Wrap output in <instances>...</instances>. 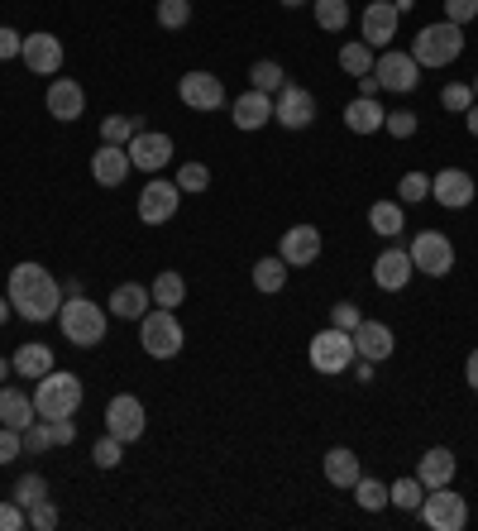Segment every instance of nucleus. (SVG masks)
I'll use <instances>...</instances> for the list:
<instances>
[{
	"instance_id": "1",
	"label": "nucleus",
	"mask_w": 478,
	"mask_h": 531,
	"mask_svg": "<svg viewBox=\"0 0 478 531\" xmlns=\"http://www.w3.org/2000/svg\"><path fill=\"white\" fill-rule=\"evenodd\" d=\"M5 297H10V307L20 311L24 321H48V316H58V307H63L58 278L44 264H34V259L10 268V292Z\"/></svg>"
},
{
	"instance_id": "2",
	"label": "nucleus",
	"mask_w": 478,
	"mask_h": 531,
	"mask_svg": "<svg viewBox=\"0 0 478 531\" xmlns=\"http://www.w3.org/2000/svg\"><path fill=\"white\" fill-rule=\"evenodd\" d=\"M58 331H63L67 345H77V350H91V345H101L106 340V307H96L91 297H67L63 307H58Z\"/></svg>"
},
{
	"instance_id": "3",
	"label": "nucleus",
	"mask_w": 478,
	"mask_h": 531,
	"mask_svg": "<svg viewBox=\"0 0 478 531\" xmlns=\"http://www.w3.org/2000/svg\"><path fill=\"white\" fill-rule=\"evenodd\" d=\"M82 407V378L67 374V369H48L34 388V412L44 421H58V417H72Z\"/></svg>"
},
{
	"instance_id": "4",
	"label": "nucleus",
	"mask_w": 478,
	"mask_h": 531,
	"mask_svg": "<svg viewBox=\"0 0 478 531\" xmlns=\"http://www.w3.org/2000/svg\"><path fill=\"white\" fill-rule=\"evenodd\" d=\"M464 53V29L450 20H440V24H426L421 34H416V44H412V58L421 67H450Z\"/></svg>"
},
{
	"instance_id": "5",
	"label": "nucleus",
	"mask_w": 478,
	"mask_h": 531,
	"mask_svg": "<svg viewBox=\"0 0 478 531\" xmlns=\"http://www.w3.org/2000/svg\"><path fill=\"white\" fill-rule=\"evenodd\" d=\"M182 340H187V331H182V321H177L168 307L144 311V321H139V345H144V354H153V359H177V354H182Z\"/></svg>"
},
{
	"instance_id": "6",
	"label": "nucleus",
	"mask_w": 478,
	"mask_h": 531,
	"mask_svg": "<svg viewBox=\"0 0 478 531\" xmlns=\"http://www.w3.org/2000/svg\"><path fill=\"white\" fill-rule=\"evenodd\" d=\"M421 522L431 531H464L469 527V498L455 493V488H426V498H421Z\"/></svg>"
},
{
	"instance_id": "7",
	"label": "nucleus",
	"mask_w": 478,
	"mask_h": 531,
	"mask_svg": "<svg viewBox=\"0 0 478 531\" xmlns=\"http://www.w3.org/2000/svg\"><path fill=\"white\" fill-rule=\"evenodd\" d=\"M311 369H316V374H345L349 364H354V359H359V350H354V335L349 331H340V326H326V331H316L311 335Z\"/></svg>"
},
{
	"instance_id": "8",
	"label": "nucleus",
	"mask_w": 478,
	"mask_h": 531,
	"mask_svg": "<svg viewBox=\"0 0 478 531\" xmlns=\"http://www.w3.org/2000/svg\"><path fill=\"white\" fill-rule=\"evenodd\" d=\"M407 254H412V268L426 273V278H445L455 268V244H450V235H440V230H421Z\"/></svg>"
},
{
	"instance_id": "9",
	"label": "nucleus",
	"mask_w": 478,
	"mask_h": 531,
	"mask_svg": "<svg viewBox=\"0 0 478 531\" xmlns=\"http://www.w3.org/2000/svg\"><path fill=\"white\" fill-rule=\"evenodd\" d=\"M144 402L134 398V393H115V398L106 402V431L115 436V441H139L144 436Z\"/></svg>"
},
{
	"instance_id": "10",
	"label": "nucleus",
	"mask_w": 478,
	"mask_h": 531,
	"mask_svg": "<svg viewBox=\"0 0 478 531\" xmlns=\"http://www.w3.org/2000/svg\"><path fill=\"white\" fill-rule=\"evenodd\" d=\"M177 206H182V187H177V182H163V177H153L149 187L139 192V221L144 225H168L177 216Z\"/></svg>"
},
{
	"instance_id": "11",
	"label": "nucleus",
	"mask_w": 478,
	"mask_h": 531,
	"mask_svg": "<svg viewBox=\"0 0 478 531\" xmlns=\"http://www.w3.org/2000/svg\"><path fill=\"white\" fill-rule=\"evenodd\" d=\"M273 120H278L283 130H306V125L316 120V96L306 87H292V82H287V87L273 96Z\"/></svg>"
},
{
	"instance_id": "12",
	"label": "nucleus",
	"mask_w": 478,
	"mask_h": 531,
	"mask_svg": "<svg viewBox=\"0 0 478 531\" xmlns=\"http://www.w3.org/2000/svg\"><path fill=\"white\" fill-rule=\"evenodd\" d=\"M125 149H130V163L139 173H163V168L173 163V139L158 130H139Z\"/></svg>"
},
{
	"instance_id": "13",
	"label": "nucleus",
	"mask_w": 478,
	"mask_h": 531,
	"mask_svg": "<svg viewBox=\"0 0 478 531\" xmlns=\"http://www.w3.org/2000/svg\"><path fill=\"white\" fill-rule=\"evenodd\" d=\"M397 24H402V15H397V5H392V0H369V5H364V20H359L364 44H369V48H392Z\"/></svg>"
},
{
	"instance_id": "14",
	"label": "nucleus",
	"mask_w": 478,
	"mask_h": 531,
	"mask_svg": "<svg viewBox=\"0 0 478 531\" xmlns=\"http://www.w3.org/2000/svg\"><path fill=\"white\" fill-rule=\"evenodd\" d=\"M177 96H182V106H192V111H220V106H225V87H220L216 72H187V77L177 82Z\"/></svg>"
},
{
	"instance_id": "15",
	"label": "nucleus",
	"mask_w": 478,
	"mask_h": 531,
	"mask_svg": "<svg viewBox=\"0 0 478 531\" xmlns=\"http://www.w3.org/2000/svg\"><path fill=\"white\" fill-rule=\"evenodd\" d=\"M24 67L34 72V77H58V67H63V44L48 34V29H39V34H24Z\"/></svg>"
},
{
	"instance_id": "16",
	"label": "nucleus",
	"mask_w": 478,
	"mask_h": 531,
	"mask_svg": "<svg viewBox=\"0 0 478 531\" xmlns=\"http://www.w3.org/2000/svg\"><path fill=\"white\" fill-rule=\"evenodd\" d=\"M44 106H48L53 120L72 125V120H82V115H87V91H82V82H72V77H58V82H48Z\"/></svg>"
},
{
	"instance_id": "17",
	"label": "nucleus",
	"mask_w": 478,
	"mask_h": 531,
	"mask_svg": "<svg viewBox=\"0 0 478 531\" xmlns=\"http://www.w3.org/2000/svg\"><path fill=\"white\" fill-rule=\"evenodd\" d=\"M416 72H421V63L412 53H397V48L373 58V77L383 82V91H416Z\"/></svg>"
},
{
	"instance_id": "18",
	"label": "nucleus",
	"mask_w": 478,
	"mask_h": 531,
	"mask_svg": "<svg viewBox=\"0 0 478 531\" xmlns=\"http://www.w3.org/2000/svg\"><path fill=\"white\" fill-rule=\"evenodd\" d=\"M278 259H283L287 268H306L321 259V230L316 225H292L283 235V244H278Z\"/></svg>"
},
{
	"instance_id": "19",
	"label": "nucleus",
	"mask_w": 478,
	"mask_h": 531,
	"mask_svg": "<svg viewBox=\"0 0 478 531\" xmlns=\"http://www.w3.org/2000/svg\"><path fill=\"white\" fill-rule=\"evenodd\" d=\"M431 197L445 206V211H464L469 201H474V177L464 173V168H440L431 177Z\"/></svg>"
},
{
	"instance_id": "20",
	"label": "nucleus",
	"mask_w": 478,
	"mask_h": 531,
	"mask_svg": "<svg viewBox=\"0 0 478 531\" xmlns=\"http://www.w3.org/2000/svg\"><path fill=\"white\" fill-rule=\"evenodd\" d=\"M412 273H416L412 254H407V249H397V244L383 249V254L373 259V283H378L383 292H402L407 283H412Z\"/></svg>"
},
{
	"instance_id": "21",
	"label": "nucleus",
	"mask_w": 478,
	"mask_h": 531,
	"mask_svg": "<svg viewBox=\"0 0 478 531\" xmlns=\"http://www.w3.org/2000/svg\"><path fill=\"white\" fill-rule=\"evenodd\" d=\"M130 173H134V163H130V149H125V144H101V149L91 154V177H96L101 187H125Z\"/></svg>"
},
{
	"instance_id": "22",
	"label": "nucleus",
	"mask_w": 478,
	"mask_h": 531,
	"mask_svg": "<svg viewBox=\"0 0 478 531\" xmlns=\"http://www.w3.org/2000/svg\"><path fill=\"white\" fill-rule=\"evenodd\" d=\"M392 326H383V321H359V331H354V350H359V359H373V364H383L392 354Z\"/></svg>"
},
{
	"instance_id": "23",
	"label": "nucleus",
	"mask_w": 478,
	"mask_h": 531,
	"mask_svg": "<svg viewBox=\"0 0 478 531\" xmlns=\"http://www.w3.org/2000/svg\"><path fill=\"white\" fill-rule=\"evenodd\" d=\"M459 460L445 450V445H431L421 460H416V479H421V488H445L450 479H455Z\"/></svg>"
},
{
	"instance_id": "24",
	"label": "nucleus",
	"mask_w": 478,
	"mask_h": 531,
	"mask_svg": "<svg viewBox=\"0 0 478 531\" xmlns=\"http://www.w3.org/2000/svg\"><path fill=\"white\" fill-rule=\"evenodd\" d=\"M230 120H235L239 130H263L268 120H273V96H263V91H244L235 106H230Z\"/></svg>"
},
{
	"instance_id": "25",
	"label": "nucleus",
	"mask_w": 478,
	"mask_h": 531,
	"mask_svg": "<svg viewBox=\"0 0 478 531\" xmlns=\"http://www.w3.org/2000/svg\"><path fill=\"white\" fill-rule=\"evenodd\" d=\"M110 316H120V321H144V311L153 307V297L144 283H120V288L110 292Z\"/></svg>"
},
{
	"instance_id": "26",
	"label": "nucleus",
	"mask_w": 478,
	"mask_h": 531,
	"mask_svg": "<svg viewBox=\"0 0 478 531\" xmlns=\"http://www.w3.org/2000/svg\"><path fill=\"white\" fill-rule=\"evenodd\" d=\"M10 364H15V374H20V378L39 383V378L53 369V350H48L44 340H24L20 350H15V359H10Z\"/></svg>"
},
{
	"instance_id": "27",
	"label": "nucleus",
	"mask_w": 478,
	"mask_h": 531,
	"mask_svg": "<svg viewBox=\"0 0 478 531\" xmlns=\"http://www.w3.org/2000/svg\"><path fill=\"white\" fill-rule=\"evenodd\" d=\"M383 120H388V111L378 106V96H359V101H349L345 106V125L354 134H378L383 130Z\"/></svg>"
},
{
	"instance_id": "28",
	"label": "nucleus",
	"mask_w": 478,
	"mask_h": 531,
	"mask_svg": "<svg viewBox=\"0 0 478 531\" xmlns=\"http://www.w3.org/2000/svg\"><path fill=\"white\" fill-rule=\"evenodd\" d=\"M34 417H39V412H34V398L20 393V388H5V383H0V421L15 426V431H24Z\"/></svg>"
},
{
	"instance_id": "29",
	"label": "nucleus",
	"mask_w": 478,
	"mask_h": 531,
	"mask_svg": "<svg viewBox=\"0 0 478 531\" xmlns=\"http://www.w3.org/2000/svg\"><path fill=\"white\" fill-rule=\"evenodd\" d=\"M359 474H364V469H359V455H354L349 445H335V450L326 455V479L335 488H354L359 484Z\"/></svg>"
},
{
	"instance_id": "30",
	"label": "nucleus",
	"mask_w": 478,
	"mask_h": 531,
	"mask_svg": "<svg viewBox=\"0 0 478 531\" xmlns=\"http://www.w3.org/2000/svg\"><path fill=\"white\" fill-rule=\"evenodd\" d=\"M369 225H373V235L397 240V235L407 230V216H402V206H397V201H373V206H369Z\"/></svg>"
},
{
	"instance_id": "31",
	"label": "nucleus",
	"mask_w": 478,
	"mask_h": 531,
	"mask_svg": "<svg viewBox=\"0 0 478 531\" xmlns=\"http://www.w3.org/2000/svg\"><path fill=\"white\" fill-rule=\"evenodd\" d=\"M149 297H153V307H182V297H187V278L182 273H173V268H163L158 278H153V288H149Z\"/></svg>"
},
{
	"instance_id": "32",
	"label": "nucleus",
	"mask_w": 478,
	"mask_h": 531,
	"mask_svg": "<svg viewBox=\"0 0 478 531\" xmlns=\"http://www.w3.org/2000/svg\"><path fill=\"white\" fill-rule=\"evenodd\" d=\"M254 288L268 292V297L287 288V264L278 259V254H268V259H259V264H254Z\"/></svg>"
},
{
	"instance_id": "33",
	"label": "nucleus",
	"mask_w": 478,
	"mask_h": 531,
	"mask_svg": "<svg viewBox=\"0 0 478 531\" xmlns=\"http://www.w3.org/2000/svg\"><path fill=\"white\" fill-rule=\"evenodd\" d=\"M10 498L29 512L34 503H44V498H48V479H44V474H20V479H15V488H10Z\"/></svg>"
},
{
	"instance_id": "34",
	"label": "nucleus",
	"mask_w": 478,
	"mask_h": 531,
	"mask_svg": "<svg viewBox=\"0 0 478 531\" xmlns=\"http://www.w3.org/2000/svg\"><path fill=\"white\" fill-rule=\"evenodd\" d=\"M354 498H359V508L364 512H383L392 503L388 484H383V479H364V474H359V484H354Z\"/></svg>"
},
{
	"instance_id": "35",
	"label": "nucleus",
	"mask_w": 478,
	"mask_h": 531,
	"mask_svg": "<svg viewBox=\"0 0 478 531\" xmlns=\"http://www.w3.org/2000/svg\"><path fill=\"white\" fill-rule=\"evenodd\" d=\"M249 82H254V91H263V96H278V91L287 87V82H283V67L273 63V58H263V63L249 67Z\"/></svg>"
},
{
	"instance_id": "36",
	"label": "nucleus",
	"mask_w": 478,
	"mask_h": 531,
	"mask_svg": "<svg viewBox=\"0 0 478 531\" xmlns=\"http://www.w3.org/2000/svg\"><path fill=\"white\" fill-rule=\"evenodd\" d=\"M139 130H144V125H139L134 115H106V120H101V144H130Z\"/></svg>"
},
{
	"instance_id": "37",
	"label": "nucleus",
	"mask_w": 478,
	"mask_h": 531,
	"mask_svg": "<svg viewBox=\"0 0 478 531\" xmlns=\"http://www.w3.org/2000/svg\"><path fill=\"white\" fill-rule=\"evenodd\" d=\"M340 67H345L349 77H369L373 72V48L369 44H345L340 48Z\"/></svg>"
},
{
	"instance_id": "38",
	"label": "nucleus",
	"mask_w": 478,
	"mask_h": 531,
	"mask_svg": "<svg viewBox=\"0 0 478 531\" xmlns=\"http://www.w3.org/2000/svg\"><path fill=\"white\" fill-rule=\"evenodd\" d=\"M388 493H392V508H402V512H416V508H421V498H426V488H421L416 474H412V479H397Z\"/></svg>"
},
{
	"instance_id": "39",
	"label": "nucleus",
	"mask_w": 478,
	"mask_h": 531,
	"mask_svg": "<svg viewBox=\"0 0 478 531\" xmlns=\"http://www.w3.org/2000/svg\"><path fill=\"white\" fill-rule=\"evenodd\" d=\"M316 24L330 29V34H340L349 24V0H316Z\"/></svg>"
},
{
	"instance_id": "40",
	"label": "nucleus",
	"mask_w": 478,
	"mask_h": 531,
	"mask_svg": "<svg viewBox=\"0 0 478 531\" xmlns=\"http://www.w3.org/2000/svg\"><path fill=\"white\" fill-rule=\"evenodd\" d=\"M153 15H158L163 29H187V24H192V0H158Z\"/></svg>"
},
{
	"instance_id": "41",
	"label": "nucleus",
	"mask_w": 478,
	"mask_h": 531,
	"mask_svg": "<svg viewBox=\"0 0 478 531\" xmlns=\"http://www.w3.org/2000/svg\"><path fill=\"white\" fill-rule=\"evenodd\" d=\"M177 187H182V197H187V192L201 197V192L211 187V168H206V163H182V168H177Z\"/></svg>"
},
{
	"instance_id": "42",
	"label": "nucleus",
	"mask_w": 478,
	"mask_h": 531,
	"mask_svg": "<svg viewBox=\"0 0 478 531\" xmlns=\"http://www.w3.org/2000/svg\"><path fill=\"white\" fill-rule=\"evenodd\" d=\"M91 460H96V465H101V469H115V465H120V460H125V441H115V436H110V431H106L101 441L91 445Z\"/></svg>"
},
{
	"instance_id": "43",
	"label": "nucleus",
	"mask_w": 478,
	"mask_h": 531,
	"mask_svg": "<svg viewBox=\"0 0 478 531\" xmlns=\"http://www.w3.org/2000/svg\"><path fill=\"white\" fill-rule=\"evenodd\" d=\"M440 106H445V111H455V115H464L469 106H474V87H464V82H450V87L440 91Z\"/></svg>"
},
{
	"instance_id": "44",
	"label": "nucleus",
	"mask_w": 478,
	"mask_h": 531,
	"mask_svg": "<svg viewBox=\"0 0 478 531\" xmlns=\"http://www.w3.org/2000/svg\"><path fill=\"white\" fill-rule=\"evenodd\" d=\"M359 321H364V311H359V302H335L330 307V326H340V331H359Z\"/></svg>"
},
{
	"instance_id": "45",
	"label": "nucleus",
	"mask_w": 478,
	"mask_h": 531,
	"mask_svg": "<svg viewBox=\"0 0 478 531\" xmlns=\"http://www.w3.org/2000/svg\"><path fill=\"white\" fill-rule=\"evenodd\" d=\"M383 130H388L392 139H412V134L421 130V120H416V111H392L388 120H383Z\"/></svg>"
},
{
	"instance_id": "46",
	"label": "nucleus",
	"mask_w": 478,
	"mask_h": 531,
	"mask_svg": "<svg viewBox=\"0 0 478 531\" xmlns=\"http://www.w3.org/2000/svg\"><path fill=\"white\" fill-rule=\"evenodd\" d=\"M397 197H402V201H426V197H431V177H426V173H407L402 182H397Z\"/></svg>"
},
{
	"instance_id": "47",
	"label": "nucleus",
	"mask_w": 478,
	"mask_h": 531,
	"mask_svg": "<svg viewBox=\"0 0 478 531\" xmlns=\"http://www.w3.org/2000/svg\"><path fill=\"white\" fill-rule=\"evenodd\" d=\"M20 436H24V455H44L48 445H53L48 441V421H29Z\"/></svg>"
},
{
	"instance_id": "48",
	"label": "nucleus",
	"mask_w": 478,
	"mask_h": 531,
	"mask_svg": "<svg viewBox=\"0 0 478 531\" xmlns=\"http://www.w3.org/2000/svg\"><path fill=\"white\" fill-rule=\"evenodd\" d=\"M24 455V436L15 426H0V465H10V460H20Z\"/></svg>"
},
{
	"instance_id": "49",
	"label": "nucleus",
	"mask_w": 478,
	"mask_h": 531,
	"mask_svg": "<svg viewBox=\"0 0 478 531\" xmlns=\"http://www.w3.org/2000/svg\"><path fill=\"white\" fill-rule=\"evenodd\" d=\"M445 20L464 29L469 20H478V0H445Z\"/></svg>"
},
{
	"instance_id": "50",
	"label": "nucleus",
	"mask_w": 478,
	"mask_h": 531,
	"mask_svg": "<svg viewBox=\"0 0 478 531\" xmlns=\"http://www.w3.org/2000/svg\"><path fill=\"white\" fill-rule=\"evenodd\" d=\"M20 53H24V34L10 29V24H0V63H10V58H20Z\"/></svg>"
},
{
	"instance_id": "51",
	"label": "nucleus",
	"mask_w": 478,
	"mask_h": 531,
	"mask_svg": "<svg viewBox=\"0 0 478 531\" xmlns=\"http://www.w3.org/2000/svg\"><path fill=\"white\" fill-rule=\"evenodd\" d=\"M29 527H34V531H53V527H58V508H53L48 498H44V503H34V508H29Z\"/></svg>"
},
{
	"instance_id": "52",
	"label": "nucleus",
	"mask_w": 478,
	"mask_h": 531,
	"mask_svg": "<svg viewBox=\"0 0 478 531\" xmlns=\"http://www.w3.org/2000/svg\"><path fill=\"white\" fill-rule=\"evenodd\" d=\"M20 527H29V512L10 498V503H0V531H20Z\"/></svg>"
},
{
	"instance_id": "53",
	"label": "nucleus",
	"mask_w": 478,
	"mask_h": 531,
	"mask_svg": "<svg viewBox=\"0 0 478 531\" xmlns=\"http://www.w3.org/2000/svg\"><path fill=\"white\" fill-rule=\"evenodd\" d=\"M48 441H53V445H72V441H77V426H72V417L48 421Z\"/></svg>"
},
{
	"instance_id": "54",
	"label": "nucleus",
	"mask_w": 478,
	"mask_h": 531,
	"mask_svg": "<svg viewBox=\"0 0 478 531\" xmlns=\"http://www.w3.org/2000/svg\"><path fill=\"white\" fill-rule=\"evenodd\" d=\"M464 383H469V388L478 393V350L469 354V359H464Z\"/></svg>"
},
{
	"instance_id": "55",
	"label": "nucleus",
	"mask_w": 478,
	"mask_h": 531,
	"mask_svg": "<svg viewBox=\"0 0 478 531\" xmlns=\"http://www.w3.org/2000/svg\"><path fill=\"white\" fill-rule=\"evenodd\" d=\"M378 91H383V82H378V77H359V96H378Z\"/></svg>"
},
{
	"instance_id": "56",
	"label": "nucleus",
	"mask_w": 478,
	"mask_h": 531,
	"mask_svg": "<svg viewBox=\"0 0 478 531\" xmlns=\"http://www.w3.org/2000/svg\"><path fill=\"white\" fill-rule=\"evenodd\" d=\"M464 120H469V134H474V139H478V101H474V106H469V111H464Z\"/></svg>"
},
{
	"instance_id": "57",
	"label": "nucleus",
	"mask_w": 478,
	"mask_h": 531,
	"mask_svg": "<svg viewBox=\"0 0 478 531\" xmlns=\"http://www.w3.org/2000/svg\"><path fill=\"white\" fill-rule=\"evenodd\" d=\"M359 383H373V359H359Z\"/></svg>"
},
{
	"instance_id": "58",
	"label": "nucleus",
	"mask_w": 478,
	"mask_h": 531,
	"mask_svg": "<svg viewBox=\"0 0 478 531\" xmlns=\"http://www.w3.org/2000/svg\"><path fill=\"white\" fill-rule=\"evenodd\" d=\"M10 321V297H0V326Z\"/></svg>"
},
{
	"instance_id": "59",
	"label": "nucleus",
	"mask_w": 478,
	"mask_h": 531,
	"mask_svg": "<svg viewBox=\"0 0 478 531\" xmlns=\"http://www.w3.org/2000/svg\"><path fill=\"white\" fill-rule=\"evenodd\" d=\"M10 369H15V364H10V359H0V383L10 378Z\"/></svg>"
},
{
	"instance_id": "60",
	"label": "nucleus",
	"mask_w": 478,
	"mask_h": 531,
	"mask_svg": "<svg viewBox=\"0 0 478 531\" xmlns=\"http://www.w3.org/2000/svg\"><path fill=\"white\" fill-rule=\"evenodd\" d=\"M283 5H287V10H297V5H306V0H283Z\"/></svg>"
},
{
	"instance_id": "61",
	"label": "nucleus",
	"mask_w": 478,
	"mask_h": 531,
	"mask_svg": "<svg viewBox=\"0 0 478 531\" xmlns=\"http://www.w3.org/2000/svg\"><path fill=\"white\" fill-rule=\"evenodd\" d=\"M474 101H478V77H474Z\"/></svg>"
}]
</instances>
